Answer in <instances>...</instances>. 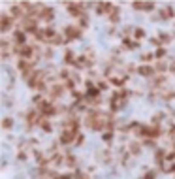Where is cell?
Instances as JSON below:
<instances>
[{
	"instance_id": "6da1fadb",
	"label": "cell",
	"mask_w": 175,
	"mask_h": 179,
	"mask_svg": "<svg viewBox=\"0 0 175 179\" xmlns=\"http://www.w3.org/2000/svg\"><path fill=\"white\" fill-rule=\"evenodd\" d=\"M140 74H141V75H149V74H152V68H149V66H141V68H140Z\"/></svg>"
}]
</instances>
